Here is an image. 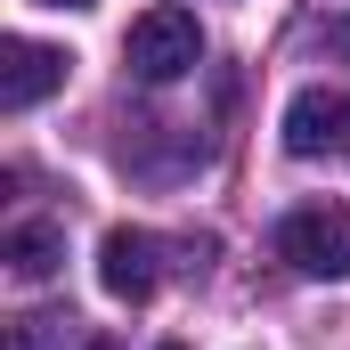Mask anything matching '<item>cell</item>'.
<instances>
[{"label":"cell","mask_w":350,"mask_h":350,"mask_svg":"<svg viewBox=\"0 0 350 350\" xmlns=\"http://www.w3.org/2000/svg\"><path fill=\"white\" fill-rule=\"evenodd\" d=\"M326 49H334V57H350V16H334V25H326Z\"/></svg>","instance_id":"ba28073f"},{"label":"cell","mask_w":350,"mask_h":350,"mask_svg":"<svg viewBox=\"0 0 350 350\" xmlns=\"http://www.w3.org/2000/svg\"><path fill=\"white\" fill-rule=\"evenodd\" d=\"M163 350H179V342H163Z\"/></svg>","instance_id":"8fae6325"},{"label":"cell","mask_w":350,"mask_h":350,"mask_svg":"<svg viewBox=\"0 0 350 350\" xmlns=\"http://www.w3.org/2000/svg\"><path fill=\"white\" fill-rule=\"evenodd\" d=\"M57 261H66V228H57V220H16V228H8V269H16L25 285L57 277Z\"/></svg>","instance_id":"8992f818"},{"label":"cell","mask_w":350,"mask_h":350,"mask_svg":"<svg viewBox=\"0 0 350 350\" xmlns=\"http://www.w3.org/2000/svg\"><path fill=\"white\" fill-rule=\"evenodd\" d=\"M66 334H74V318H66V310H33V318H16V326H8V350H66Z\"/></svg>","instance_id":"52a82bcc"},{"label":"cell","mask_w":350,"mask_h":350,"mask_svg":"<svg viewBox=\"0 0 350 350\" xmlns=\"http://www.w3.org/2000/svg\"><path fill=\"white\" fill-rule=\"evenodd\" d=\"M326 139H342V98L301 90L285 106V155H326Z\"/></svg>","instance_id":"5b68a950"},{"label":"cell","mask_w":350,"mask_h":350,"mask_svg":"<svg viewBox=\"0 0 350 350\" xmlns=\"http://www.w3.org/2000/svg\"><path fill=\"white\" fill-rule=\"evenodd\" d=\"M277 253L301 277H350V204H301V212H285Z\"/></svg>","instance_id":"7a4b0ae2"},{"label":"cell","mask_w":350,"mask_h":350,"mask_svg":"<svg viewBox=\"0 0 350 350\" xmlns=\"http://www.w3.org/2000/svg\"><path fill=\"white\" fill-rule=\"evenodd\" d=\"M342 147H350V106H342Z\"/></svg>","instance_id":"30bf717a"},{"label":"cell","mask_w":350,"mask_h":350,"mask_svg":"<svg viewBox=\"0 0 350 350\" xmlns=\"http://www.w3.org/2000/svg\"><path fill=\"white\" fill-rule=\"evenodd\" d=\"M122 57H131L139 82H179V74H196V57H204V25H196L187 8H147V16L131 25Z\"/></svg>","instance_id":"6da1fadb"},{"label":"cell","mask_w":350,"mask_h":350,"mask_svg":"<svg viewBox=\"0 0 350 350\" xmlns=\"http://www.w3.org/2000/svg\"><path fill=\"white\" fill-rule=\"evenodd\" d=\"M98 285H106L114 301H147V293H155V237H147V228H106V245H98Z\"/></svg>","instance_id":"277c9868"},{"label":"cell","mask_w":350,"mask_h":350,"mask_svg":"<svg viewBox=\"0 0 350 350\" xmlns=\"http://www.w3.org/2000/svg\"><path fill=\"white\" fill-rule=\"evenodd\" d=\"M41 8H90V0H41Z\"/></svg>","instance_id":"9c48e42d"},{"label":"cell","mask_w":350,"mask_h":350,"mask_svg":"<svg viewBox=\"0 0 350 350\" xmlns=\"http://www.w3.org/2000/svg\"><path fill=\"white\" fill-rule=\"evenodd\" d=\"M66 66H74L66 49L8 33V41H0V114H33L49 90H66Z\"/></svg>","instance_id":"3957f363"}]
</instances>
